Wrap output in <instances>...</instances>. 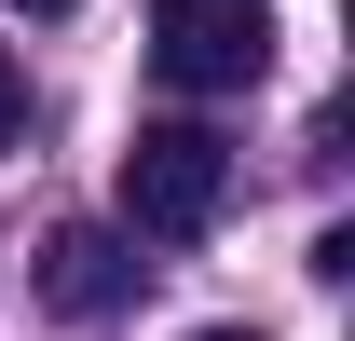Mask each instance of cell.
Here are the masks:
<instances>
[{
  "label": "cell",
  "instance_id": "5b68a950",
  "mask_svg": "<svg viewBox=\"0 0 355 341\" xmlns=\"http://www.w3.org/2000/svg\"><path fill=\"white\" fill-rule=\"evenodd\" d=\"M191 341H260V328H191Z\"/></svg>",
  "mask_w": 355,
  "mask_h": 341
},
{
  "label": "cell",
  "instance_id": "7a4b0ae2",
  "mask_svg": "<svg viewBox=\"0 0 355 341\" xmlns=\"http://www.w3.org/2000/svg\"><path fill=\"white\" fill-rule=\"evenodd\" d=\"M150 69L191 96H232L273 69V28H260V0H150Z\"/></svg>",
  "mask_w": 355,
  "mask_h": 341
},
{
  "label": "cell",
  "instance_id": "3957f363",
  "mask_svg": "<svg viewBox=\"0 0 355 341\" xmlns=\"http://www.w3.org/2000/svg\"><path fill=\"white\" fill-rule=\"evenodd\" d=\"M137 273H150V259H137V232H110V218H69V232L42 246V314L96 328V314H123V300H137Z\"/></svg>",
  "mask_w": 355,
  "mask_h": 341
},
{
  "label": "cell",
  "instance_id": "8992f818",
  "mask_svg": "<svg viewBox=\"0 0 355 341\" xmlns=\"http://www.w3.org/2000/svg\"><path fill=\"white\" fill-rule=\"evenodd\" d=\"M14 14H69V0H14Z\"/></svg>",
  "mask_w": 355,
  "mask_h": 341
},
{
  "label": "cell",
  "instance_id": "277c9868",
  "mask_svg": "<svg viewBox=\"0 0 355 341\" xmlns=\"http://www.w3.org/2000/svg\"><path fill=\"white\" fill-rule=\"evenodd\" d=\"M28 123V69H14V42H0V137Z\"/></svg>",
  "mask_w": 355,
  "mask_h": 341
},
{
  "label": "cell",
  "instance_id": "6da1fadb",
  "mask_svg": "<svg viewBox=\"0 0 355 341\" xmlns=\"http://www.w3.org/2000/svg\"><path fill=\"white\" fill-rule=\"evenodd\" d=\"M219 205H232V150H219V137H205V123H137V150H123V232L191 246Z\"/></svg>",
  "mask_w": 355,
  "mask_h": 341
}]
</instances>
